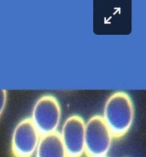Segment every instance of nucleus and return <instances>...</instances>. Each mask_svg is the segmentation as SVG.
Returning a JSON list of instances; mask_svg holds the SVG:
<instances>
[{"instance_id":"7","label":"nucleus","mask_w":146,"mask_h":157,"mask_svg":"<svg viewBox=\"0 0 146 157\" xmlns=\"http://www.w3.org/2000/svg\"><path fill=\"white\" fill-rule=\"evenodd\" d=\"M7 103V90L0 89V116L4 113Z\"/></svg>"},{"instance_id":"6","label":"nucleus","mask_w":146,"mask_h":157,"mask_svg":"<svg viewBox=\"0 0 146 157\" xmlns=\"http://www.w3.org/2000/svg\"><path fill=\"white\" fill-rule=\"evenodd\" d=\"M35 154L36 157H67L59 132L41 136Z\"/></svg>"},{"instance_id":"3","label":"nucleus","mask_w":146,"mask_h":157,"mask_svg":"<svg viewBox=\"0 0 146 157\" xmlns=\"http://www.w3.org/2000/svg\"><path fill=\"white\" fill-rule=\"evenodd\" d=\"M30 119L40 136L57 132L62 119L58 100L52 95L42 96L35 102Z\"/></svg>"},{"instance_id":"2","label":"nucleus","mask_w":146,"mask_h":157,"mask_svg":"<svg viewBox=\"0 0 146 157\" xmlns=\"http://www.w3.org/2000/svg\"><path fill=\"white\" fill-rule=\"evenodd\" d=\"M113 135L101 115H94L85 126V154L88 157H106L112 143Z\"/></svg>"},{"instance_id":"1","label":"nucleus","mask_w":146,"mask_h":157,"mask_svg":"<svg viewBox=\"0 0 146 157\" xmlns=\"http://www.w3.org/2000/svg\"><path fill=\"white\" fill-rule=\"evenodd\" d=\"M102 117L113 137L126 135L134 121V106L130 96L125 91L114 92L107 99Z\"/></svg>"},{"instance_id":"5","label":"nucleus","mask_w":146,"mask_h":157,"mask_svg":"<svg viewBox=\"0 0 146 157\" xmlns=\"http://www.w3.org/2000/svg\"><path fill=\"white\" fill-rule=\"evenodd\" d=\"M86 122L78 114L71 115L64 121L60 137L67 157H81L85 154Z\"/></svg>"},{"instance_id":"4","label":"nucleus","mask_w":146,"mask_h":157,"mask_svg":"<svg viewBox=\"0 0 146 157\" xmlns=\"http://www.w3.org/2000/svg\"><path fill=\"white\" fill-rule=\"evenodd\" d=\"M40 137L30 118L21 121L12 133L11 149L14 156H33L36 152Z\"/></svg>"}]
</instances>
